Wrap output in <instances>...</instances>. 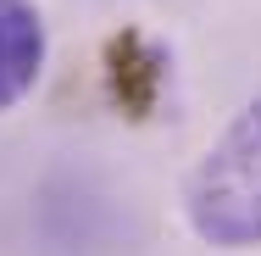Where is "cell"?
Returning <instances> with one entry per match:
<instances>
[{
    "label": "cell",
    "instance_id": "1",
    "mask_svg": "<svg viewBox=\"0 0 261 256\" xmlns=\"http://www.w3.org/2000/svg\"><path fill=\"white\" fill-rule=\"evenodd\" d=\"M184 217L195 240L217 251L261 245V101L245 106L189 167Z\"/></svg>",
    "mask_w": 261,
    "mask_h": 256
},
{
    "label": "cell",
    "instance_id": "2",
    "mask_svg": "<svg viewBox=\"0 0 261 256\" xmlns=\"http://www.w3.org/2000/svg\"><path fill=\"white\" fill-rule=\"evenodd\" d=\"M45 73V17L34 0H0V111L22 106Z\"/></svg>",
    "mask_w": 261,
    "mask_h": 256
}]
</instances>
